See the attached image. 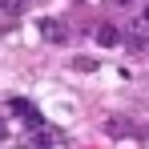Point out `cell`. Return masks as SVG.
Returning <instances> with one entry per match:
<instances>
[{
	"mask_svg": "<svg viewBox=\"0 0 149 149\" xmlns=\"http://www.w3.org/2000/svg\"><path fill=\"white\" fill-rule=\"evenodd\" d=\"M8 109H12V113H20V121L32 125V129H40V121H45V117H40V109H36L32 101H24V97H12V101H8Z\"/></svg>",
	"mask_w": 149,
	"mask_h": 149,
	"instance_id": "7a4b0ae2",
	"label": "cell"
},
{
	"mask_svg": "<svg viewBox=\"0 0 149 149\" xmlns=\"http://www.w3.org/2000/svg\"><path fill=\"white\" fill-rule=\"evenodd\" d=\"M117 4H129V0H117Z\"/></svg>",
	"mask_w": 149,
	"mask_h": 149,
	"instance_id": "9c48e42d",
	"label": "cell"
},
{
	"mask_svg": "<svg viewBox=\"0 0 149 149\" xmlns=\"http://www.w3.org/2000/svg\"><path fill=\"white\" fill-rule=\"evenodd\" d=\"M32 149H52V133H36L32 137Z\"/></svg>",
	"mask_w": 149,
	"mask_h": 149,
	"instance_id": "8992f818",
	"label": "cell"
},
{
	"mask_svg": "<svg viewBox=\"0 0 149 149\" xmlns=\"http://www.w3.org/2000/svg\"><path fill=\"white\" fill-rule=\"evenodd\" d=\"M73 73H97V61L93 56H73Z\"/></svg>",
	"mask_w": 149,
	"mask_h": 149,
	"instance_id": "5b68a950",
	"label": "cell"
},
{
	"mask_svg": "<svg viewBox=\"0 0 149 149\" xmlns=\"http://www.w3.org/2000/svg\"><path fill=\"white\" fill-rule=\"evenodd\" d=\"M36 32H40V40H49V45H65V40H69V24L56 20V16H40V20H36Z\"/></svg>",
	"mask_w": 149,
	"mask_h": 149,
	"instance_id": "6da1fadb",
	"label": "cell"
},
{
	"mask_svg": "<svg viewBox=\"0 0 149 149\" xmlns=\"http://www.w3.org/2000/svg\"><path fill=\"white\" fill-rule=\"evenodd\" d=\"M117 40H121V32H117V24H101V28H97V45H101V49H113Z\"/></svg>",
	"mask_w": 149,
	"mask_h": 149,
	"instance_id": "3957f363",
	"label": "cell"
},
{
	"mask_svg": "<svg viewBox=\"0 0 149 149\" xmlns=\"http://www.w3.org/2000/svg\"><path fill=\"white\" fill-rule=\"evenodd\" d=\"M109 133H113V137H121V133H129V121H121V117H117V121H109Z\"/></svg>",
	"mask_w": 149,
	"mask_h": 149,
	"instance_id": "52a82bcc",
	"label": "cell"
},
{
	"mask_svg": "<svg viewBox=\"0 0 149 149\" xmlns=\"http://www.w3.org/2000/svg\"><path fill=\"white\" fill-rule=\"evenodd\" d=\"M141 16H145V20H149V8H145V12H141Z\"/></svg>",
	"mask_w": 149,
	"mask_h": 149,
	"instance_id": "ba28073f",
	"label": "cell"
},
{
	"mask_svg": "<svg viewBox=\"0 0 149 149\" xmlns=\"http://www.w3.org/2000/svg\"><path fill=\"white\" fill-rule=\"evenodd\" d=\"M16 12H20V4H16V0H0V28L16 24Z\"/></svg>",
	"mask_w": 149,
	"mask_h": 149,
	"instance_id": "277c9868",
	"label": "cell"
}]
</instances>
